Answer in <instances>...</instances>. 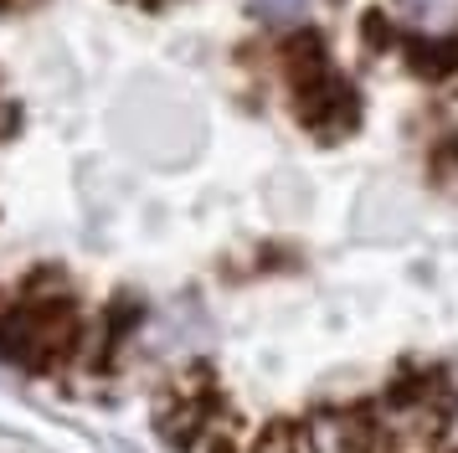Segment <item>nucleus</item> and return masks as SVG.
I'll return each instance as SVG.
<instances>
[{"mask_svg":"<svg viewBox=\"0 0 458 453\" xmlns=\"http://www.w3.org/2000/svg\"><path fill=\"white\" fill-rule=\"evenodd\" d=\"M88 325L78 288L57 268H31L0 309V355L31 376H67L83 366Z\"/></svg>","mask_w":458,"mask_h":453,"instance_id":"1","label":"nucleus"},{"mask_svg":"<svg viewBox=\"0 0 458 453\" xmlns=\"http://www.w3.org/2000/svg\"><path fill=\"white\" fill-rule=\"evenodd\" d=\"M37 0H0V11H31Z\"/></svg>","mask_w":458,"mask_h":453,"instance_id":"5","label":"nucleus"},{"mask_svg":"<svg viewBox=\"0 0 458 453\" xmlns=\"http://www.w3.org/2000/svg\"><path fill=\"white\" fill-rule=\"evenodd\" d=\"M396 26L422 41H458V0H392Z\"/></svg>","mask_w":458,"mask_h":453,"instance_id":"2","label":"nucleus"},{"mask_svg":"<svg viewBox=\"0 0 458 453\" xmlns=\"http://www.w3.org/2000/svg\"><path fill=\"white\" fill-rule=\"evenodd\" d=\"M366 47H371V52H396V47H402V31L392 26V16H381V11L366 16Z\"/></svg>","mask_w":458,"mask_h":453,"instance_id":"4","label":"nucleus"},{"mask_svg":"<svg viewBox=\"0 0 458 453\" xmlns=\"http://www.w3.org/2000/svg\"><path fill=\"white\" fill-rule=\"evenodd\" d=\"M248 11L273 31H310L314 16L325 11V0H248Z\"/></svg>","mask_w":458,"mask_h":453,"instance_id":"3","label":"nucleus"}]
</instances>
